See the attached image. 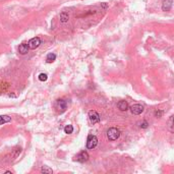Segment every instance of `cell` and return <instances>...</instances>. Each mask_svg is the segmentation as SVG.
Returning <instances> with one entry per match:
<instances>
[{
  "label": "cell",
  "mask_w": 174,
  "mask_h": 174,
  "mask_svg": "<svg viewBox=\"0 0 174 174\" xmlns=\"http://www.w3.org/2000/svg\"><path fill=\"white\" fill-rule=\"evenodd\" d=\"M120 136V131L115 127H111L107 130V138L109 141H116Z\"/></svg>",
  "instance_id": "obj_1"
},
{
  "label": "cell",
  "mask_w": 174,
  "mask_h": 174,
  "mask_svg": "<svg viewBox=\"0 0 174 174\" xmlns=\"http://www.w3.org/2000/svg\"><path fill=\"white\" fill-rule=\"evenodd\" d=\"M98 145V139L95 135H89L87 140V148L88 149H94Z\"/></svg>",
  "instance_id": "obj_2"
},
{
  "label": "cell",
  "mask_w": 174,
  "mask_h": 174,
  "mask_svg": "<svg viewBox=\"0 0 174 174\" xmlns=\"http://www.w3.org/2000/svg\"><path fill=\"white\" fill-rule=\"evenodd\" d=\"M40 45H41V40H40V38H38V37L32 38L28 43L29 49H33V50L36 49V48H38Z\"/></svg>",
  "instance_id": "obj_3"
},
{
  "label": "cell",
  "mask_w": 174,
  "mask_h": 174,
  "mask_svg": "<svg viewBox=\"0 0 174 174\" xmlns=\"http://www.w3.org/2000/svg\"><path fill=\"white\" fill-rule=\"evenodd\" d=\"M56 109H57L58 112H60V113H62V112H64L65 110H66V107H67V104H66V101H64V100H58L57 102H56Z\"/></svg>",
  "instance_id": "obj_4"
},
{
  "label": "cell",
  "mask_w": 174,
  "mask_h": 174,
  "mask_svg": "<svg viewBox=\"0 0 174 174\" xmlns=\"http://www.w3.org/2000/svg\"><path fill=\"white\" fill-rule=\"evenodd\" d=\"M89 118H90V121L92 123H98L100 121V115L97 111L92 110V111L89 112Z\"/></svg>",
  "instance_id": "obj_5"
},
{
  "label": "cell",
  "mask_w": 174,
  "mask_h": 174,
  "mask_svg": "<svg viewBox=\"0 0 174 174\" xmlns=\"http://www.w3.org/2000/svg\"><path fill=\"white\" fill-rule=\"evenodd\" d=\"M130 111L134 115H140L143 111H144V106L141 104H134L130 107Z\"/></svg>",
  "instance_id": "obj_6"
},
{
  "label": "cell",
  "mask_w": 174,
  "mask_h": 174,
  "mask_svg": "<svg viewBox=\"0 0 174 174\" xmlns=\"http://www.w3.org/2000/svg\"><path fill=\"white\" fill-rule=\"evenodd\" d=\"M89 160V154L87 152H81L80 154L76 156V161L78 162H82V163H84V162H87Z\"/></svg>",
  "instance_id": "obj_7"
},
{
  "label": "cell",
  "mask_w": 174,
  "mask_h": 174,
  "mask_svg": "<svg viewBox=\"0 0 174 174\" xmlns=\"http://www.w3.org/2000/svg\"><path fill=\"white\" fill-rule=\"evenodd\" d=\"M172 7V0H164L162 3V9L163 11H169Z\"/></svg>",
  "instance_id": "obj_8"
},
{
  "label": "cell",
  "mask_w": 174,
  "mask_h": 174,
  "mask_svg": "<svg viewBox=\"0 0 174 174\" xmlns=\"http://www.w3.org/2000/svg\"><path fill=\"white\" fill-rule=\"evenodd\" d=\"M117 107L120 111H126L128 109V104H127L126 101H120L117 104Z\"/></svg>",
  "instance_id": "obj_9"
},
{
  "label": "cell",
  "mask_w": 174,
  "mask_h": 174,
  "mask_svg": "<svg viewBox=\"0 0 174 174\" xmlns=\"http://www.w3.org/2000/svg\"><path fill=\"white\" fill-rule=\"evenodd\" d=\"M28 51H29V46L27 45V44H20L19 45V47H18V52L20 54H27L28 53Z\"/></svg>",
  "instance_id": "obj_10"
},
{
  "label": "cell",
  "mask_w": 174,
  "mask_h": 174,
  "mask_svg": "<svg viewBox=\"0 0 174 174\" xmlns=\"http://www.w3.org/2000/svg\"><path fill=\"white\" fill-rule=\"evenodd\" d=\"M11 117H9L8 115H0V125L4 124V123L10 122Z\"/></svg>",
  "instance_id": "obj_11"
},
{
  "label": "cell",
  "mask_w": 174,
  "mask_h": 174,
  "mask_svg": "<svg viewBox=\"0 0 174 174\" xmlns=\"http://www.w3.org/2000/svg\"><path fill=\"white\" fill-rule=\"evenodd\" d=\"M69 19V15L67 12H65V11H63V12L60 13V22L61 23H67Z\"/></svg>",
  "instance_id": "obj_12"
},
{
  "label": "cell",
  "mask_w": 174,
  "mask_h": 174,
  "mask_svg": "<svg viewBox=\"0 0 174 174\" xmlns=\"http://www.w3.org/2000/svg\"><path fill=\"white\" fill-rule=\"evenodd\" d=\"M56 59V55L54 53H49L47 55V57H46V62L47 63H52L54 62Z\"/></svg>",
  "instance_id": "obj_13"
},
{
  "label": "cell",
  "mask_w": 174,
  "mask_h": 174,
  "mask_svg": "<svg viewBox=\"0 0 174 174\" xmlns=\"http://www.w3.org/2000/svg\"><path fill=\"white\" fill-rule=\"evenodd\" d=\"M41 172L42 173H46V174H51V173H53V170H52L51 168L48 167V166H43V167L41 168Z\"/></svg>",
  "instance_id": "obj_14"
},
{
  "label": "cell",
  "mask_w": 174,
  "mask_h": 174,
  "mask_svg": "<svg viewBox=\"0 0 174 174\" xmlns=\"http://www.w3.org/2000/svg\"><path fill=\"white\" fill-rule=\"evenodd\" d=\"M73 131V126L72 125H66V126L64 127V132L67 133V134H69V133H72Z\"/></svg>",
  "instance_id": "obj_15"
},
{
  "label": "cell",
  "mask_w": 174,
  "mask_h": 174,
  "mask_svg": "<svg viewBox=\"0 0 174 174\" xmlns=\"http://www.w3.org/2000/svg\"><path fill=\"white\" fill-rule=\"evenodd\" d=\"M48 78V75L46 73H41V74H39V81H41V82H46Z\"/></svg>",
  "instance_id": "obj_16"
},
{
  "label": "cell",
  "mask_w": 174,
  "mask_h": 174,
  "mask_svg": "<svg viewBox=\"0 0 174 174\" xmlns=\"http://www.w3.org/2000/svg\"><path fill=\"white\" fill-rule=\"evenodd\" d=\"M172 121H173V116H170V119H169V129L171 132H173V123H172Z\"/></svg>",
  "instance_id": "obj_17"
},
{
  "label": "cell",
  "mask_w": 174,
  "mask_h": 174,
  "mask_svg": "<svg viewBox=\"0 0 174 174\" xmlns=\"http://www.w3.org/2000/svg\"><path fill=\"white\" fill-rule=\"evenodd\" d=\"M148 122H147V121H144V122L142 123V124H141V127H142V128H147V127H148Z\"/></svg>",
  "instance_id": "obj_18"
},
{
  "label": "cell",
  "mask_w": 174,
  "mask_h": 174,
  "mask_svg": "<svg viewBox=\"0 0 174 174\" xmlns=\"http://www.w3.org/2000/svg\"><path fill=\"white\" fill-rule=\"evenodd\" d=\"M162 114H163V112H162V111H156V112H155V115L157 116V117H161Z\"/></svg>",
  "instance_id": "obj_19"
}]
</instances>
